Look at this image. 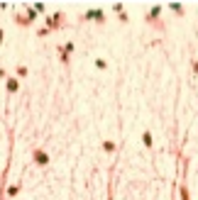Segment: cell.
Segmentation results:
<instances>
[{
  "label": "cell",
  "mask_w": 198,
  "mask_h": 200,
  "mask_svg": "<svg viewBox=\"0 0 198 200\" xmlns=\"http://www.w3.org/2000/svg\"><path fill=\"white\" fill-rule=\"evenodd\" d=\"M34 163H39V166H47V163H49L47 151H42V149H37V151H34Z\"/></svg>",
  "instance_id": "1"
}]
</instances>
